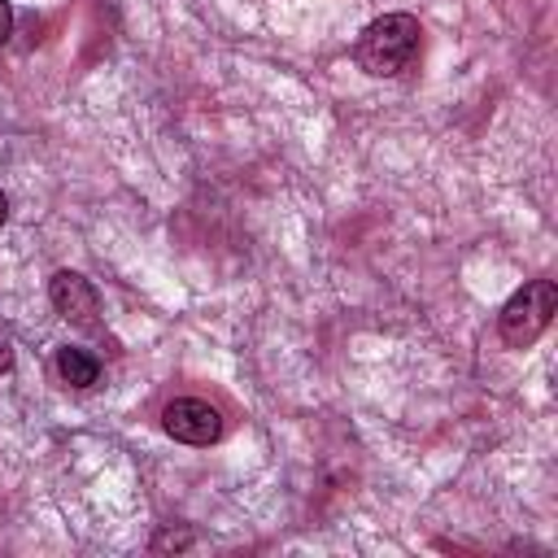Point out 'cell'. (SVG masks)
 I'll use <instances>...</instances> for the list:
<instances>
[{"mask_svg":"<svg viewBox=\"0 0 558 558\" xmlns=\"http://www.w3.org/2000/svg\"><path fill=\"white\" fill-rule=\"evenodd\" d=\"M418 48H423V26L414 13H384L375 17L357 44H353V57L357 65L371 74V78H401L405 70H414L418 61Z\"/></svg>","mask_w":558,"mask_h":558,"instance_id":"1","label":"cell"},{"mask_svg":"<svg viewBox=\"0 0 558 558\" xmlns=\"http://www.w3.org/2000/svg\"><path fill=\"white\" fill-rule=\"evenodd\" d=\"M554 310H558V288H554V279H527V283L501 305L497 331H501V340H506L510 349H527V344L541 340V331L549 327Z\"/></svg>","mask_w":558,"mask_h":558,"instance_id":"2","label":"cell"},{"mask_svg":"<svg viewBox=\"0 0 558 558\" xmlns=\"http://www.w3.org/2000/svg\"><path fill=\"white\" fill-rule=\"evenodd\" d=\"M161 427L183 445H214L222 436V414L201 397H179L161 410Z\"/></svg>","mask_w":558,"mask_h":558,"instance_id":"3","label":"cell"},{"mask_svg":"<svg viewBox=\"0 0 558 558\" xmlns=\"http://www.w3.org/2000/svg\"><path fill=\"white\" fill-rule=\"evenodd\" d=\"M48 301L52 310L74 323V327H96L100 323V292L78 275V270H57L48 279Z\"/></svg>","mask_w":558,"mask_h":558,"instance_id":"4","label":"cell"},{"mask_svg":"<svg viewBox=\"0 0 558 558\" xmlns=\"http://www.w3.org/2000/svg\"><path fill=\"white\" fill-rule=\"evenodd\" d=\"M57 375H61V384H70V388H92V384L100 379V362H96L87 349L65 344V349H57Z\"/></svg>","mask_w":558,"mask_h":558,"instance_id":"5","label":"cell"},{"mask_svg":"<svg viewBox=\"0 0 558 558\" xmlns=\"http://www.w3.org/2000/svg\"><path fill=\"white\" fill-rule=\"evenodd\" d=\"M192 541H196L192 532H174V527H166V532L153 541V549H187Z\"/></svg>","mask_w":558,"mask_h":558,"instance_id":"6","label":"cell"},{"mask_svg":"<svg viewBox=\"0 0 558 558\" xmlns=\"http://www.w3.org/2000/svg\"><path fill=\"white\" fill-rule=\"evenodd\" d=\"M13 371V340H9V331L0 327V375H9Z\"/></svg>","mask_w":558,"mask_h":558,"instance_id":"7","label":"cell"},{"mask_svg":"<svg viewBox=\"0 0 558 558\" xmlns=\"http://www.w3.org/2000/svg\"><path fill=\"white\" fill-rule=\"evenodd\" d=\"M9 31H13V4H9V0H0V44L9 39Z\"/></svg>","mask_w":558,"mask_h":558,"instance_id":"8","label":"cell"},{"mask_svg":"<svg viewBox=\"0 0 558 558\" xmlns=\"http://www.w3.org/2000/svg\"><path fill=\"white\" fill-rule=\"evenodd\" d=\"M4 218H9V196L0 192V227H4Z\"/></svg>","mask_w":558,"mask_h":558,"instance_id":"9","label":"cell"}]
</instances>
